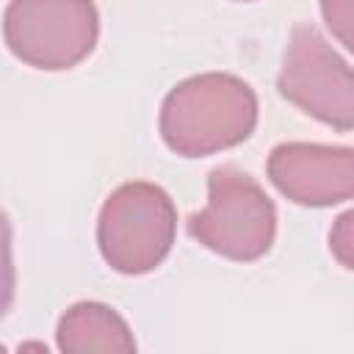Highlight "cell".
<instances>
[{"instance_id":"2","label":"cell","mask_w":354,"mask_h":354,"mask_svg":"<svg viewBox=\"0 0 354 354\" xmlns=\"http://www.w3.org/2000/svg\"><path fill=\"white\" fill-rule=\"evenodd\" d=\"M177 210L171 196L155 183H124L102 205L97 243L102 260L119 274H147L171 252Z\"/></svg>"},{"instance_id":"1","label":"cell","mask_w":354,"mask_h":354,"mask_svg":"<svg viewBox=\"0 0 354 354\" xmlns=\"http://www.w3.org/2000/svg\"><path fill=\"white\" fill-rule=\"evenodd\" d=\"M257 97L227 72H205L177 83L160 105V136L183 158H205L252 136Z\"/></svg>"},{"instance_id":"7","label":"cell","mask_w":354,"mask_h":354,"mask_svg":"<svg viewBox=\"0 0 354 354\" xmlns=\"http://www.w3.org/2000/svg\"><path fill=\"white\" fill-rule=\"evenodd\" d=\"M58 348L66 354H130L136 351V337L127 321L100 301L72 304L55 329Z\"/></svg>"},{"instance_id":"8","label":"cell","mask_w":354,"mask_h":354,"mask_svg":"<svg viewBox=\"0 0 354 354\" xmlns=\"http://www.w3.org/2000/svg\"><path fill=\"white\" fill-rule=\"evenodd\" d=\"M14 288H17V271L11 257V224L8 216L0 210V318L11 310Z\"/></svg>"},{"instance_id":"5","label":"cell","mask_w":354,"mask_h":354,"mask_svg":"<svg viewBox=\"0 0 354 354\" xmlns=\"http://www.w3.org/2000/svg\"><path fill=\"white\" fill-rule=\"evenodd\" d=\"M279 94L307 116L348 133L354 124V77L348 61L310 22L293 28L282 69Z\"/></svg>"},{"instance_id":"3","label":"cell","mask_w":354,"mask_h":354,"mask_svg":"<svg viewBox=\"0 0 354 354\" xmlns=\"http://www.w3.org/2000/svg\"><path fill=\"white\" fill-rule=\"evenodd\" d=\"M188 232L221 257L252 263L274 243L277 207L249 174L218 166L207 174V205L188 218Z\"/></svg>"},{"instance_id":"6","label":"cell","mask_w":354,"mask_h":354,"mask_svg":"<svg viewBox=\"0 0 354 354\" xmlns=\"http://www.w3.org/2000/svg\"><path fill=\"white\" fill-rule=\"evenodd\" d=\"M268 180L296 205H340L354 194V152L348 147L288 141L271 149Z\"/></svg>"},{"instance_id":"9","label":"cell","mask_w":354,"mask_h":354,"mask_svg":"<svg viewBox=\"0 0 354 354\" xmlns=\"http://www.w3.org/2000/svg\"><path fill=\"white\" fill-rule=\"evenodd\" d=\"M321 14H324V22L329 25L332 36L343 47H351V25H354L351 0H321Z\"/></svg>"},{"instance_id":"4","label":"cell","mask_w":354,"mask_h":354,"mask_svg":"<svg viewBox=\"0 0 354 354\" xmlns=\"http://www.w3.org/2000/svg\"><path fill=\"white\" fill-rule=\"evenodd\" d=\"M3 36L28 66L72 69L94 50L100 14L91 0H11L3 14Z\"/></svg>"},{"instance_id":"10","label":"cell","mask_w":354,"mask_h":354,"mask_svg":"<svg viewBox=\"0 0 354 354\" xmlns=\"http://www.w3.org/2000/svg\"><path fill=\"white\" fill-rule=\"evenodd\" d=\"M351 218H354V213L346 210V213L337 218V224L332 227V235H329V249H332V254L337 257V263H340L343 268H354V257H351V252H354Z\"/></svg>"},{"instance_id":"11","label":"cell","mask_w":354,"mask_h":354,"mask_svg":"<svg viewBox=\"0 0 354 354\" xmlns=\"http://www.w3.org/2000/svg\"><path fill=\"white\" fill-rule=\"evenodd\" d=\"M0 348H3V346H0Z\"/></svg>"}]
</instances>
